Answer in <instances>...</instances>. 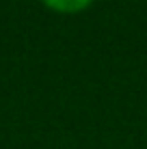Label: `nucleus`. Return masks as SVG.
I'll list each match as a JSON object with an SVG mask.
<instances>
[{"label": "nucleus", "mask_w": 147, "mask_h": 149, "mask_svg": "<svg viewBox=\"0 0 147 149\" xmlns=\"http://www.w3.org/2000/svg\"><path fill=\"white\" fill-rule=\"evenodd\" d=\"M41 4L61 15H76V13L87 11L93 4V0H41Z\"/></svg>", "instance_id": "f257e3e1"}]
</instances>
